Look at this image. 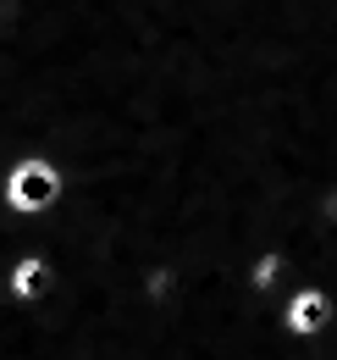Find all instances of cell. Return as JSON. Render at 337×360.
Instances as JSON below:
<instances>
[{"mask_svg":"<svg viewBox=\"0 0 337 360\" xmlns=\"http://www.w3.org/2000/svg\"><path fill=\"white\" fill-rule=\"evenodd\" d=\"M67 200V167L50 161V155H22L6 183H0V205L17 217V222H34L44 211H55Z\"/></svg>","mask_w":337,"mask_h":360,"instance_id":"cell-1","label":"cell"},{"mask_svg":"<svg viewBox=\"0 0 337 360\" xmlns=\"http://www.w3.org/2000/svg\"><path fill=\"white\" fill-rule=\"evenodd\" d=\"M332 327H337V294L315 288V283H298L282 300V333L293 344H321Z\"/></svg>","mask_w":337,"mask_h":360,"instance_id":"cell-2","label":"cell"},{"mask_svg":"<svg viewBox=\"0 0 337 360\" xmlns=\"http://www.w3.org/2000/svg\"><path fill=\"white\" fill-rule=\"evenodd\" d=\"M55 294V261L44 250H22L6 271V300L11 305H44Z\"/></svg>","mask_w":337,"mask_h":360,"instance_id":"cell-3","label":"cell"}]
</instances>
